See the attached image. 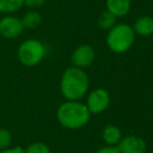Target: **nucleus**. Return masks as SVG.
Masks as SVG:
<instances>
[{"mask_svg": "<svg viewBox=\"0 0 153 153\" xmlns=\"http://www.w3.org/2000/svg\"><path fill=\"white\" fill-rule=\"evenodd\" d=\"M90 111L86 104L79 100H66L56 111V117L60 124L68 129H79L86 126L90 121Z\"/></svg>", "mask_w": 153, "mask_h": 153, "instance_id": "nucleus-2", "label": "nucleus"}, {"mask_svg": "<svg viewBox=\"0 0 153 153\" xmlns=\"http://www.w3.org/2000/svg\"><path fill=\"white\" fill-rule=\"evenodd\" d=\"M44 2H45V0H25L24 5L30 8H38V7L43 6Z\"/></svg>", "mask_w": 153, "mask_h": 153, "instance_id": "nucleus-17", "label": "nucleus"}, {"mask_svg": "<svg viewBox=\"0 0 153 153\" xmlns=\"http://www.w3.org/2000/svg\"><path fill=\"white\" fill-rule=\"evenodd\" d=\"M117 147L121 153H145L146 152V142L143 141V139L135 135H128L126 137H122Z\"/></svg>", "mask_w": 153, "mask_h": 153, "instance_id": "nucleus-8", "label": "nucleus"}, {"mask_svg": "<svg viewBox=\"0 0 153 153\" xmlns=\"http://www.w3.org/2000/svg\"><path fill=\"white\" fill-rule=\"evenodd\" d=\"M11 141H12V136L10 130L0 128V151L8 148V146L11 145Z\"/></svg>", "mask_w": 153, "mask_h": 153, "instance_id": "nucleus-16", "label": "nucleus"}, {"mask_svg": "<svg viewBox=\"0 0 153 153\" xmlns=\"http://www.w3.org/2000/svg\"><path fill=\"white\" fill-rule=\"evenodd\" d=\"M96 153H121L117 146H105L99 148Z\"/></svg>", "mask_w": 153, "mask_h": 153, "instance_id": "nucleus-18", "label": "nucleus"}, {"mask_svg": "<svg viewBox=\"0 0 153 153\" xmlns=\"http://www.w3.org/2000/svg\"><path fill=\"white\" fill-rule=\"evenodd\" d=\"M116 17L112 14V13H110L109 11H103L100 14H99V17H98V19H97V24H98V26L100 27V29H103V30H106V31H109L115 24H116Z\"/></svg>", "mask_w": 153, "mask_h": 153, "instance_id": "nucleus-14", "label": "nucleus"}, {"mask_svg": "<svg viewBox=\"0 0 153 153\" xmlns=\"http://www.w3.org/2000/svg\"><path fill=\"white\" fill-rule=\"evenodd\" d=\"M25 153H50V148L43 142H33L27 146Z\"/></svg>", "mask_w": 153, "mask_h": 153, "instance_id": "nucleus-15", "label": "nucleus"}, {"mask_svg": "<svg viewBox=\"0 0 153 153\" xmlns=\"http://www.w3.org/2000/svg\"><path fill=\"white\" fill-rule=\"evenodd\" d=\"M110 105V94L105 88H94L92 90L86 100V106L90 114H100L108 109Z\"/></svg>", "mask_w": 153, "mask_h": 153, "instance_id": "nucleus-5", "label": "nucleus"}, {"mask_svg": "<svg viewBox=\"0 0 153 153\" xmlns=\"http://www.w3.org/2000/svg\"><path fill=\"white\" fill-rule=\"evenodd\" d=\"M133 30L135 35L139 36H149L153 33V17L151 16H141L139 17L134 25Z\"/></svg>", "mask_w": 153, "mask_h": 153, "instance_id": "nucleus-10", "label": "nucleus"}, {"mask_svg": "<svg viewBox=\"0 0 153 153\" xmlns=\"http://www.w3.org/2000/svg\"><path fill=\"white\" fill-rule=\"evenodd\" d=\"M20 19H22V23H23L24 29H29V30L36 29L42 23V16H41V13L37 12V11H35V10H31V11L25 12L24 16Z\"/></svg>", "mask_w": 153, "mask_h": 153, "instance_id": "nucleus-12", "label": "nucleus"}, {"mask_svg": "<svg viewBox=\"0 0 153 153\" xmlns=\"http://www.w3.org/2000/svg\"><path fill=\"white\" fill-rule=\"evenodd\" d=\"M102 136L109 146H116V145H118V142L122 139V133H121V130L117 126L108 124V126L104 127Z\"/></svg>", "mask_w": 153, "mask_h": 153, "instance_id": "nucleus-11", "label": "nucleus"}, {"mask_svg": "<svg viewBox=\"0 0 153 153\" xmlns=\"http://www.w3.org/2000/svg\"><path fill=\"white\" fill-rule=\"evenodd\" d=\"M135 39L133 26L127 23H116L106 35L108 48L116 54L126 53L130 49Z\"/></svg>", "mask_w": 153, "mask_h": 153, "instance_id": "nucleus-3", "label": "nucleus"}, {"mask_svg": "<svg viewBox=\"0 0 153 153\" xmlns=\"http://www.w3.org/2000/svg\"><path fill=\"white\" fill-rule=\"evenodd\" d=\"M88 76L86 72L78 67H68L62 73L60 90L67 100H79L88 91Z\"/></svg>", "mask_w": 153, "mask_h": 153, "instance_id": "nucleus-1", "label": "nucleus"}, {"mask_svg": "<svg viewBox=\"0 0 153 153\" xmlns=\"http://www.w3.org/2000/svg\"><path fill=\"white\" fill-rule=\"evenodd\" d=\"M25 0H0V12L4 14H12L24 6Z\"/></svg>", "mask_w": 153, "mask_h": 153, "instance_id": "nucleus-13", "label": "nucleus"}, {"mask_svg": "<svg viewBox=\"0 0 153 153\" xmlns=\"http://www.w3.org/2000/svg\"><path fill=\"white\" fill-rule=\"evenodd\" d=\"M96 59V51L92 45L90 44H80L78 45L72 55H71V62L74 67L85 69L86 67H90Z\"/></svg>", "mask_w": 153, "mask_h": 153, "instance_id": "nucleus-6", "label": "nucleus"}, {"mask_svg": "<svg viewBox=\"0 0 153 153\" xmlns=\"http://www.w3.org/2000/svg\"><path fill=\"white\" fill-rule=\"evenodd\" d=\"M24 31V26L22 19L12 16L6 14L0 19V36L6 39H12L20 36Z\"/></svg>", "mask_w": 153, "mask_h": 153, "instance_id": "nucleus-7", "label": "nucleus"}, {"mask_svg": "<svg viewBox=\"0 0 153 153\" xmlns=\"http://www.w3.org/2000/svg\"><path fill=\"white\" fill-rule=\"evenodd\" d=\"M106 11L112 13L116 18L126 17L131 7V0H105Z\"/></svg>", "mask_w": 153, "mask_h": 153, "instance_id": "nucleus-9", "label": "nucleus"}, {"mask_svg": "<svg viewBox=\"0 0 153 153\" xmlns=\"http://www.w3.org/2000/svg\"><path fill=\"white\" fill-rule=\"evenodd\" d=\"M0 153H25V151H24L22 147L17 146V147H14V148H6V149H2V151H0Z\"/></svg>", "mask_w": 153, "mask_h": 153, "instance_id": "nucleus-19", "label": "nucleus"}, {"mask_svg": "<svg viewBox=\"0 0 153 153\" xmlns=\"http://www.w3.org/2000/svg\"><path fill=\"white\" fill-rule=\"evenodd\" d=\"M17 55L22 65H24L25 67H33L44 59L45 47L41 41L29 38L20 43Z\"/></svg>", "mask_w": 153, "mask_h": 153, "instance_id": "nucleus-4", "label": "nucleus"}]
</instances>
